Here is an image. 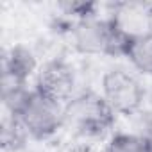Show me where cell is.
<instances>
[{"label":"cell","mask_w":152,"mask_h":152,"mask_svg":"<svg viewBox=\"0 0 152 152\" xmlns=\"http://www.w3.org/2000/svg\"><path fill=\"white\" fill-rule=\"evenodd\" d=\"M116 115L99 91L81 90L64 102V131L77 143H106L116 131Z\"/></svg>","instance_id":"1"},{"label":"cell","mask_w":152,"mask_h":152,"mask_svg":"<svg viewBox=\"0 0 152 152\" xmlns=\"http://www.w3.org/2000/svg\"><path fill=\"white\" fill-rule=\"evenodd\" d=\"M68 36L73 50L86 57L125 59L131 43V39L113 25L109 16L100 13L73 22Z\"/></svg>","instance_id":"2"},{"label":"cell","mask_w":152,"mask_h":152,"mask_svg":"<svg viewBox=\"0 0 152 152\" xmlns=\"http://www.w3.org/2000/svg\"><path fill=\"white\" fill-rule=\"evenodd\" d=\"M13 115L32 141H50L64 131V102L48 97L34 86Z\"/></svg>","instance_id":"3"},{"label":"cell","mask_w":152,"mask_h":152,"mask_svg":"<svg viewBox=\"0 0 152 152\" xmlns=\"http://www.w3.org/2000/svg\"><path fill=\"white\" fill-rule=\"evenodd\" d=\"M99 84V93L116 116H132L143 109L147 88L134 70H127L124 66L106 68Z\"/></svg>","instance_id":"4"},{"label":"cell","mask_w":152,"mask_h":152,"mask_svg":"<svg viewBox=\"0 0 152 152\" xmlns=\"http://www.w3.org/2000/svg\"><path fill=\"white\" fill-rule=\"evenodd\" d=\"M34 88L47 93L48 97L68 102L79 90V70L66 57H50L41 63L34 79Z\"/></svg>","instance_id":"5"},{"label":"cell","mask_w":152,"mask_h":152,"mask_svg":"<svg viewBox=\"0 0 152 152\" xmlns=\"http://www.w3.org/2000/svg\"><path fill=\"white\" fill-rule=\"evenodd\" d=\"M148 11L150 4L143 2H118L107 13L113 25L129 39L148 34Z\"/></svg>","instance_id":"6"},{"label":"cell","mask_w":152,"mask_h":152,"mask_svg":"<svg viewBox=\"0 0 152 152\" xmlns=\"http://www.w3.org/2000/svg\"><path fill=\"white\" fill-rule=\"evenodd\" d=\"M131 68L143 77H152V34L132 38L125 54Z\"/></svg>","instance_id":"7"},{"label":"cell","mask_w":152,"mask_h":152,"mask_svg":"<svg viewBox=\"0 0 152 152\" xmlns=\"http://www.w3.org/2000/svg\"><path fill=\"white\" fill-rule=\"evenodd\" d=\"M29 141H32L15 115L4 113L2 116V129H0V143L4 152H22L27 148Z\"/></svg>","instance_id":"8"},{"label":"cell","mask_w":152,"mask_h":152,"mask_svg":"<svg viewBox=\"0 0 152 152\" xmlns=\"http://www.w3.org/2000/svg\"><path fill=\"white\" fill-rule=\"evenodd\" d=\"M99 152H152V147L138 131H116Z\"/></svg>","instance_id":"9"},{"label":"cell","mask_w":152,"mask_h":152,"mask_svg":"<svg viewBox=\"0 0 152 152\" xmlns=\"http://www.w3.org/2000/svg\"><path fill=\"white\" fill-rule=\"evenodd\" d=\"M147 141H148V145L152 147V115H148V116H145L143 118V124H141V129L138 131Z\"/></svg>","instance_id":"10"},{"label":"cell","mask_w":152,"mask_h":152,"mask_svg":"<svg viewBox=\"0 0 152 152\" xmlns=\"http://www.w3.org/2000/svg\"><path fill=\"white\" fill-rule=\"evenodd\" d=\"M148 34H152V4H150V11H148Z\"/></svg>","instance_id":"11"}]
</instances>
